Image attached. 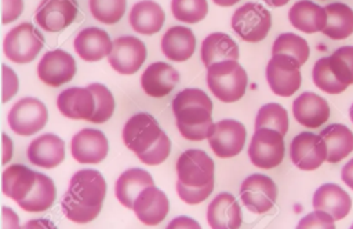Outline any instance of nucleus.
Wrapping results in <instances>:
<instances>
[{
  "label": "nucleus",
  "mask_w": 353,
  "mask_h": 229,
  "mask_svg": "<svg viewBox=\"0 0 353 229\" xmlns=\"http://www.w3.org/2000/svg\"><path fill=\"white\" fill-rule=\"evenodd\" d=\"M288 19L303 33H317L323 32L327 25V11L310 0H299L290 8Z\"/></svg>",
  "instance_id": "nucleus-25"
},
{
  "label": "nucleus",
  "mask_w": 353,
  "mask_h": 229,
  "mask_svg": "<svg viewBox=\"0 0 353 229\" xmlns=\"http://www.w3.org/2000/svg\"><path fill=\"white\" fill-rule=\"evenodd\" d=\"M245 127L243 123L225 119L214 126V131L208 138L212 152L221 157L228 159L239 155L245 143Z\"/></svg>",
  "instance_id": "nucleus-15"
},
{
  "label": "nucleus",
  "mask_w": 353,
  "mask_h": 229,
  "mask_svg": "<svg viewBox=\"0 0 353 229\" xmlns=\"http://www.w3.org/2000/svg\"><path fill=\"white\" fill-rule=\"evenodd\" d=\"M179 81V73L165 62L150 63L141 76L143 91L153 98L168 95Z\"/></svg>",
  "instance_id": "nucleus-24"
},
{
  "label": "nucleus",
  "mask_w": 353,
  "mask_h": 229,
  "mask_svg": "<svg viewBox=\"0 0 353 229\" xmlns=\"http://www.w3.org/2000/svg\"><path fill=\"white\" fill-rule=\"evenodd\" d=\"M240 197L247 210L255 214H263L274 206L277 199V186L270 177L252 174L243 181Z\"/></svg>",
  "instance_id": "nucleus-10"
},
{
  "label": "nucleus",
  "mask_w": 353,
  "mask_h": 229,
  "mask_svg": "<svg viewBox=\"0 0 353 229\" xmlns=\"http://www.w3.org/2000/svg\"><path fill=\"white\" fill-rule=\"evenodd\" d=\"M168 208L170 203L165 193L154 185L145 188L132 204L137 218L149 226L160 223L167 217Z\"/></svg>",
  "instance_id": "nucleus-19"
},
{
  "label": "nucleus",
  "mask_w": 353,
  "mask_h": 229,
  "mask_svg": "<svg viewBox=\"0 0 353 229\" xmlns=\"http://www.w3.org/2000/svg\"><path fill=\"white\" fill-rule=\"evenodd\" d=\"M146 59V46L134 36H121L113 41L109 65L120 74L137 73Z\"/></svg>",
  "instance_id": "nucleus-13"
},
{
  "label": "nucleus",
  "mask_w": 353,
  "mask_h": 229,
  "mask_svg": "<svg viewBox=\"0 0 353 229\" xmlns=\"http://www.w3.org/2000/svg\"><path fill=\"white\" fill-rule=\"evenodd\" d=\"M176 123L200 126L212 120V101L200 88H185L172 101Z\"/></svg>",
  "instance_id": "nucleus-6"
},
{
  "label": "nucleus",
  "mask_w": 353,
  "mask_h": 229,
  "mask_svg": "<svg viewBox=\"0 0 353 229\" xmlns=\"http://www.w3.org/2000/svg\"><path fill=\"white\" fill-rule=\"evenodd\" d=\"M272 54H287L294 57L301 65H303L310 54L309 44L306 40L295 33H281L280 36L276 37L273 47H272Z\"/></svg>",
  "instance_id": "nucleus-36"
},
{
  "label": "nucleus",
  "mask_w": 353,
  "mask_h": 229,
  "mask_svg": "<svg viewBox=\"0 0 353 229\" xmlns=\"http://www.w3.org/2000/svg\"><path fill=\"white\" fill-rule=\"evenodd\" d=\"M327 11V25L323 30L334 40H343L353 33V10L345 3H331L324 7Z\"/></svg>",
  "instance_id": "nucleus-34"
},
{
  "label": "nucleus",
  "mask_w": 353,
  "mask_h": 229,
  "mask_svg": "<svg viewBox=\"0 0 353 229\" xmlns=\"http://www.w3.org/2000/svg\"><path fill=\"white\" fill-rule=\"evenodd\" d=\"M256 128H273L281 135H285L288 131L287 110L274 102L261 106L255 117V130Z\"/></svg>",
  "instance_id": "nucleus-35"
},
{
  "label": "nucleus",
  "mask_w": 353,
  "mask_h": 229,
  "mask_svg": "<svg viewBox=\"0 0 353 229\" xmlns=\"http://www.w3.org/2000/svg\"><path fill=\"white\" fill-rule=\"evenodd\" d=\"M36 183V171L22 164L7 167L1 175V190L14 201L23 200Z\"/></svg>",
  "instance_id": "nucleus-29"
},
{
  "label": "nucleus",
  "mask_w": 353,
  "mask_h": 229,
  "mask_svg": "<svg viewBox=\"0 0 353 229\" xmlns=\"http://www.w3.org/2000/svg\"><path fill=\"white\" fill-rule=\"evenodd\" d=\"M196 50V37L186 26H172L161 37L163 54L175 62L188 61Z\"/></svg>",
  "instance_id": "nucleus-28"
},
{
  "label": "nucleus",
  "mask_w": 353,
  "mask_h": 229,
  "mask_svg": "<svg viewBox=\"0 0 353 229\" xmlns=\"http://www.w3.org/2000/svg\"><path fill=\"white\" fill-rule=\"evenodd\" d=\"M171 152V142L168 135L163 131L160 138L143 153L138 155V159L148 166H159L161 164Z\"/></svg>",
  "instance_id": "nucleus-42"
},
{
  "label": "nucleus",
  "mask_w": 353,
  "mask_h": 229,
  "mask_svg": "<svg viewBox=\"0 0 353 229\" xmlns=\"http://www.w3.org/2000/svg\"><path fill=\"white\" fill-rule=\"evenodd\" d=\"M176 175L185 185L204 186L214 181V161L204 150H185L176 160Z\"/></svg>",
  "instance_id": "nucleus-12"
},
{
  "label": "nucleus",
  "mask_w": 353,
  "mask_h": 229,
  "mask_svg": "<svg viewBox=\"0 0 353 229\" xmlns=\"http://www.w3.org/2000/svg\"><path fill=\"white\" fill-rule=\"evenodd\" d=\"M44 46L41 32L30 22H22L12 28L4 37V55L15 63H29Z\"/></svg>",
  "instance_id": "nucleus-3"
},
{
  "label": "nucleus",
  "mask_w": 353,
  "mask_h": 229,
  "mask_svg": "<svg viewBox=\"0 0 353 229\" xmlns=\"http://www.w3.org/2000/svg\"><path fill=\"white\" fill-rule=\"evenodd\" d=\"M87 87L94 92V97H95V112L88 121L95 124L108 121L112 117L114 110L113 94L106 86L101 83H91Z\"/></svg>",
  "instance_id": "nucleus-40"
},
{
  "label": "nucleus",
  "mask_w": 353,
  "mask_h": 229,
  "mask_svg": "<svg viewBox=\"0 0 353 229\" xmlns=\"http://www.w3.org/2000/svg\"><path fill=\"white\" fill-rule=\"evenodd\" d=\"M320 135L327 143L328 163H338L353 150V132L345 124H330Z\"/></svg>",
  "instance_id": "nucleus-32"
},
{
  "label": "nucleus",
  "mask_w": 353,
  "mask_h": 229,
  "mask_svg": "<svg viewBox=\"0 0 353 229\" xmlns=\"http://www.w3.org/2000/svg\"><path fill=\"white\" fill-rule=\"evenodd\" d=\"M230 25L244 41L258 43L268 36L272 26V15L259 3H245L234 11Z\"/></svg>",
  "instance_id": "nucleus-4"
},
{
  "label": "nucleus",
  "mask_w": 353,
  "mask_h": 229,
  "mask_svg": "<svg viewBox=\"0 0 353 229\" xmlns=\"http://www.w3.org/2000/svg\"><path fill=\"white\" fill-rule=\"evenodd\" d=\"M55 196L54 181L41 172H36V183L32 192L23 200L18 201V206L28 212H41L54 204Z\"/></svg>",
  "instance_id": "nucleus-33"
},
{
  "label": "nucleus",
  "mask_w": 353,
  "mask_h": 229,
  "mask_svg": "<svg viewBox=\"0 0 353 229\" xmlns=\"http://www.w3.org/2000/svg\"><path fill=\"white\" fill-rule=\"evenodd\" d=\"M74 58L63 50L47 51L37 65L39 79L50 87H59L70 81L74 77Z\"/></svg>",
  "instance_id": "nucleus-16"
},
{
  "label": "nucleus",
  "mask_w": 353,
  "mask_h": 229,
  "mask_svg": "<svg viewBox=\"0 0 353 229\" xmlns=\"http://www.w3.org/2000/svg\"><path fill=\"white\" fill-rule=\"evenodd\" d=\"M341 178L342 181L347 185V188H350L353 190V159L349 160L341 171Z\"/></svg>",
  "instance_id": "nucleus-50"
},
{
  "label": "nucleus",
  "mask_w": 353,
  "mask_h": 229,
  "mask_svg": "<svg viewBox=\"0 0 353 229\" xmlns=\"http://www.w3.org/2000/svg\"><path fill=\"white\" fill-rule=\"evenodd\" d=\"M1 8H3L1 21H3V25H7L18 19V17L22 14L25 8V3L23 0H3Z\"/></svg>",
  "instance_id": "nucleus-47"
},
{
  "label": "nucleus",
  "mask_w": 353,
  "mask_h": 229,
  "mask_svg": "<svg viewBox=\"0 0 353 229\" xmlns=\"http://www.w3.org/2000/svg\"><path fill=\"white\" fill-rule=\"evenodd\" d=\"M128 21L137 33L150 36L163 28L165 14L156 1L141 0L132 6Z\"/></svg>",
  "instance_id": "nucleus-27"
},
{
  "label": "nucleus",
  "mask_w": 353,
  "mask_h": 229,
  "mask_svg": "<svg viewBox=\"0 0 353 229\" xmlns=\"http://www.w3.org/2000/svg\"><path fill=\"white\" fill-rule=\"evenodd\" d=\"M266 80L279 97H291L302 83L301 63L291 55L273 54L266 66Z\"/></svg>",
  "instance_id": "nucleus-5"
},
{
  "label": "nucleus",
  "mask_w": 353,
  "mask_h": 229,
  "mask_svg": "<svg viewBox=\"0 0 353 229\" xmlns=\"http://www.w3.org/2000/svg\"><path fill=\"white\" fill-rule=\"evenodd\" d=\"M263 1L270 7H281V6H285L290 0H263Z\"/></svg>",
  "instance_id": "nucleus-54"
},
{
  "label": "nucleus",
  "mask_w": 353,
  "mask_h": 229,
  "mask_svg": "<svg viewBox=\"0 0 353 229\" xmlns=\"http://www.w3.org/2000/svg\"><path fill=\"white\" fill-rule=\"evenodd\" d=\"M168 228H200V223H197L193 218L189 217H176L170 223Z\"/></svg>",
  "instance_id": "nucleus-49"
},
{
  "label": "nucleus",
  "mask_w": 353,
  "mask_h": 229,
  "mask_svg": "<svg viewBox=\"0 0 353 229\" xmlns=\"http://www.w3.org/2000/svg\"><path fill=\"white\" fill-rule=\"evenodd\" d=\"M1 138H3V146H1V150H3V164H7L11 160V157H12V141H11V138L7 134H3Z\"/></svg>",
  "instance_id": "nucleus-51"
},
{
  "label": "nucleus",
  "mask_w": 353,
  "mask_h": 229,
  "mask_svg": "<svg viewBox=\"0 0 353 229\" xmlns=\"http://www.w3.org/2000/svg\"><path fill=\"white\" fill-rule=\"evenodd\" d=\"M313 208L330 212L335 221L345 218L352 208V199L336 183H324L313 195Z\"/></svg>",
  "instance_id": "nucleus-26"
},
{
  "label": "nucleus",
  "mask_w": 353,
  "mask_h": 229,
  "mask_svg": "<svg viewBox=\"0 0 353 229\" xmlns=\"http://www.w3.org/2000/svg\"><path fill=\"white\" fill-rule=\"evenodd\" d=\"M150 185H154V182L148 171L142 168H128L117 178L114 193L117 200L125 208L132 210V204L138 195Z\"/></svg>",
  "instance_id": "nucleus-31"
},
{
  "label": "nucleus",
  "mask_w": 353,
  "mask_h": 229,
  "mask_svg": "<svg viewBox=\"0 0 353 229\" xmlns=\"http://www.w3.org/2000/svg\"><path fill=\"white\" fill-rule=\"evenodd\" d=\"M1 226L4 229H10V228H19V219L18 215L8 207L3 206L1 207Z\"/></svg>",
  "instance_id": "nucleus-48"
},
{
  "label": "nucleus",
  "mask_w": 353,
  "mask_h": 229,
  "mask_svg": "<svg viewBox=\"0 0 353 229\" xmlns=\"http://www.w3.org/2000/svg\"><path fill=\"white\" fill-rule=\"evenodd\" d=\"M26 153L33 166L54 168L65 159V142L55 134H43L29 143Z\"/></svg>",
  "instance_id": "nucleus-21"
},
{
  "label": "nucleus",
  "mask_w": 353,
  "mask_h": 229,
  "mask_svg": "<svg viewBox=\"0 0 353 229\" xmlns=\"http://www.w3.org/2000/svg\"><path fill=\"white\" fill-rule=\"evenodd\" d=\"M214 126H215V123L212 120L207 121L204 124H200V126H188L183 123H176V127H178L181 135L188 141L208 139L214 131Z\"/></svg>",
  "instance_id": "nucleus-45"
},
{
  "label": "nucleus",
  "mask_w": 353,
  "mask_h": 229,
  "mask_svg": "<svg viewBox=\"0 0 353 229\" xmlns=\"http://www.w3.org/2000/svg\"><path fill=\"white\" fill-rule=\"evenodd\" d=\"M216 6H221V7H230L236 3H239L240 0H212Z\"/></svg>",
  "instance_id": "nucleus-53"
},
{
  "label": "nucleus",
  "mask_w": 353,
  "mask_h": 229,
  "mask_svg": "<svg viewBox=\"0 0 353 229\" xmlns=\"http://www.w3.org/2000/svg\"><path fill=\"white\" fill-rule=\"evenodd\" d=\"M349 116H350V120H352V123H353V103H352V106H350V109H349Z\"/></svg>",
  "instance_id": "nucleus-55"
},
{
  "label": "nucleus",
  "mask_w": 353,
  "mask_h": 229,
  "mask_svg": "<svg viewBox=\"0 0 353 229\" xmlns=\"http://www.w3.org/2000/svg\"><path fill=\"white\" fill-rule=\"evenodd\" d=\"M332 73L346 86L353 84V46L339 47L328 57Z\"/></svg>",
  "instance_id": "nucleus-41"
},
{
  "label": "nucleus",
  "mask_w": 353,
  "mask_h": 229,
  "mask_svg": "<svg viewBox=\"0 0 353 229\" xmlns=\"http://www.w3.org/2000/svg\"><path fill=\"white\" fill-rule=\"evenodd\" d=\"M57 106L68 119L88 121L95 112V97L88 87H70L58 95Z\"/></svg>",
  "instance_id": "nucleus-18"
},
{
  "label": "nucleus",
  "mask_w": 353,
  "mask_h": 229,
  "mask_svg": "<svg viewBox=\"0 0 353 229\" xmlns=\"http://www.w3.org/2000/svg\"><path fill=\"white\" fill-rule=\"evenodd\" d=\"M247 73L237 61H221L207 68V86L222 102H236L245 94Z\"/></svg>",
  "instance_id": "nucleus-2"
},
{
  "label": "nucleus",
  "mask_w": 353,
  "mask_h": 229,
  "mask_svg": "<svg viewBox=\"0 0 353 229\" xmlns=\"http://www.w3.org/2000/svg\"><path fill=\"white\" fill-rule=\"evenodd\" d=\"M201 61L205 68L221 61H237L240 57L237 43L221 32L210 33L201 43Z\"/></svg>",
  "instance_id": "nucleus-30"
},
{
  "label": "nucleus",
  "mask_w": 353,
  "mask_h": 229,
  "mask_svg": "<svg viewBox=\"0 0 353 229\" xmlns=\"http://www.w3.org/2000/svg\"><path fill=\"white\" fill-rule=\"evenodd\" d=\"M157 120L145 112L137 113L127 120L123 128V142L137 156L148 150L161 135Z\"/></svg>",
  "instance_id": "nucleus-11"
},
{
  "label": "nucleus",
  "mask_w": 353,
  "mask_h": 229,
  "mask_svg": "<svg viewBox=\"0 0 353 229\" xmlns=\"http://www.w3.org/2000/svg\"><path fill=\"white\" fill-rule=\"evenodd\" d=\"M207 222L214 229L240 228L243 215L234 196L226 192L215 196L207 208Z\"/></svg>",
  "instance_id": "nucleus-23"
},
{
  "label": "nucleus",
  "mask_w": 353,
  "mask_h": 229,
  "mask_svg": "<svg viewBox=\"0 0 353 229\" xmlns=\"http://www.w3.org/2000/svg\"><path fill=\"white\" fill-rule=\"evenodd\" d=\"M299 229L302 228H325V229H332L335 228V218L323 210H314L313 212L307 214L303 217L298 225Z\"/></svg>",
  "instance_id": "nucleus-44"
},
{
  "label": "nucleus",
  "mask_w": 353,
  "mask_h": 229,
  "mask_svg": "<svg viewBox=\"0 0 353 229\" xmlns=\"http://www.w3.org/2000/svg\"><path fill=\"white\" fill-rule=\"evenodd\" d=\"M352 228H353V223H352Z\"/></svg>",
  "instance_id": "nucleus-56"
},
{
  "label": "nucleus",
  "mask_w": 353,
  "mask_h": 229,
  "mask_svg": "<svg viewBox=\"0 0 353 229\" xmlns=\"http://www.w3.org/2000/svg\"><path fill=\"white\" fill-rule=\"evenodd\" d=\"M292 113L299 124L307 128H317L328 120L330 106L323 97L314 92H302L294 99Z\"/></svg>",
  "instance_id": "nucleus-22"
},
{
  "label": "nucleus",
  "mask_w": 353,
  "mask_h": 229,
  "mask_svg": "<svg viewBox=\"0 0 353 229\" xmlns=\"http://www.w3.org/2000/svg\"><path fill=\"white\" fill-rule=\"evenodd\" d=\"M327 143L320 134L299 132L290 143V157L299 170L313 171L327 160Z\"/></svg>",
  "instance_id": "nucleus-9"
},
{
  "label": "nucleus",
  "mask_w": 353,
  "mask_h": 229,
  "mask_svg": "<svg viewBox=\"0 0 353 229\" xmlns=\"http://www.w3.org/2000/svg\"><path fill=\"white\" fill-rule=\"evenodd\" d=\"M25 228H54V225L47 219H32L25 225Z\"/></svg>",
  "instance_id": "nucleus-52"
},
{
  "label": "nucleus",
  "mask_w": 353,
  "mask_h": 229,
  "mask_svg": "<svg viewBox=\"0 0 353 229\" xmlns=\"http://www.w3.org/2000/svg\"><path fill=\"white\" fill-rule=\"evenodd\" d=\"M3 72V77H1V87H3V102H8L18 91L19 87V81H18V76L17 73L7 66L6 63H3L1 68Z\"/></svg>",
  "instance_id": "nucleus-46"
},
{
  "label": "nucleus",
  "mask_w": 353,
  "mask_h": 229,
  "mask_svg": "<svg viewBox=\"0 0 353 229\" xmlns=\"http://www.w3.org/2000/svg\"><path fill=\"white\" fill-rule=\"evenodd\" d=\"M76 0H41L36 8L34 19L46 32H61L72 25L77 17Z\"/></svg>",
  "instance_id": "nucleus-14"
},
{
  "label": "nucleus",
  "mask_w": 353,
  "mask_h": 229,
  "mask_svg": "<svg viewBox=\"0 0 353 229\" xmlns=\"http://www.w3.org/2000/svg\"><path fill=\"white\" fill-rule=\"evenodd\" d=\"M284 135L273 128H256L248 146V156L254 166L259 168H273L284 157Z\"/></svg>",
  "instance_id": "nucleus-8"
},
{
  "label": "nucleus",
  "mask_w": 353,
  "mask_h": 229,
  "mask_svg": "<svg viewBox=\"0 0 353 229\" xmlns=\"http://www.w3.org/2000/svg\"><path fill=\"white\" fill-rule=\"evenodd\" d=\"M48 112L37 98L26 97L12 105L7 120L11 130L18 135H33L47 124Z\"/></svg>",
  "instance_id": "nucleus-7"
},
{
  "label": "nucleus",
  "mask_w": 353,
  "mask_h": 229,
  "mask_svg": "<svg viewBox=\"0 0 353 229\" xmlns=\"http://www.w3.org/2000/svg\"><path fill=\"white\" fill-rule=\"evenodd\" d=\"M109 150V143L105 134L95 128H83L73 135L70 152L73 159L81 164L101 163Z\"/></svg>",
  "instance_id": "nucleus-17"
},
{
  "label": "nucleus",
  "mask_w": 353,
  "mask_h": 229,
  "mask_svg": "<svg viewBox=\"0 0 353 229\" xmlns=\"http://www.w3.org/2000/svg\"><path fill=\"white\" fill-rule=\"evenodd\" d=\"M171 11L176 21L197 23L208 12L207 0H171Z\"/></svg>",
  "instance_id": "nucleus-38"
},
{
  "label": "nucleus",
  "mask_w": 353,
  "mask_h": 229,
  "mask_svg": "<svg viewBox=\"0 0 353 229\" xmlns=\"http://www.w3.org/2000/svg\"><path fill=\"white\" fill-rule=\"evenodd\" d=\"M106 196V182L97 170L85 168L73 174L62 199V211L76 223L94 221L102 208Z\"/></svg>",
  "instance_id": "nucleus-1"
},
{
  "label": "nucleus",
  "mask_w": 353,
  "mask_h": 229,
  "mask_svg": "<svg viewBox=\"0 0 353 229\" xmlns=\"http://www.w3.org/2000/svg\"><path fill=\"white\" fill-rule=\"evenodd\" d=\"M212 190H214V181L204 186H189L181 182L179 179L176 181V193L179 199L188 204H199L204 201L212 193Z\"/></svg>",
  "instance_id": "nucleus-43"
},
{
  "label": "nucleus",
  "mask_w": 353,
  "mask_h": 229,
  "mask_svg": "<svg viewBox=\"0 0 353 229\" xmlns=\"http://www.w3.org/2000/svg\"><path fill=\"white\" fill-rule=\"evenodd\" d=\"M312 77L316 87L327 94H341L349 87L339 81L338 77L332 73L328 57H323L314 63Z\"/></svg>",
  "instance_id": "nucleus-37"
},
{
  "label": "nucleus",
  "mask_w": 353,
  "mask_h": 229,
  "mask_svg": "<svg viewBox=\"0 0 353 229\" xmlns=\"http://www.w3.org/2000/svg\"><path fill=\"white\" fill-rule=\"evenodd\" d=\"M90 11L92 17L106 25L119 22L127 7V0H90Z\"/></svg>",
  "instance_id": "nucleus-39"
},
{
  "label": "nucleus",
  "mask_w": 353,
  "mask_h": 229,
  "mask_svg": "<svg viewBox=\"0 0 353 229\" xmlns=\"http://www.w3.org/2000/svg\"><path fill=\"white\" fill-rule=\"evenodd\" d=\"M73 46L74 51L83 61L97 62L110 55L113 41L103 29L91 26L77 33Z\"/></svg>",
  "instance_id": "nucleus-20"
}]
</instances>
